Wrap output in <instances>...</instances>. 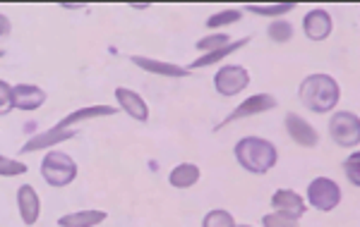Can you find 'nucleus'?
<instances>
[{"instance_id":"f257e3e1","label":"nucleus","mask_w":360,"mask_h":227,"mask_svg":"<svg viewBox=\"0 0 360 227\" xmlns=\"http://www.w3.org/2000/svg\"><path fill=\"white\" fill-rule=\"evenodd\" d=\"M300 103L310 113H329L339 103V84L329 74H310L300 81Z\"/></svg>"},{"instance_id":"f03ea898","label":"nucleus","mask_w":360,"mask_h":227,"mask_svg":"<svg viewBox=\"0 0 360 227\" xmlns=\"http://www.w3.org/2000/svg\"><path fill=\"white\" fill-rule=\"evenodd\" d=\"M236 158L252 174H264L276 165V146L266 139L259 137H245L236 144Z\"/></svg>"},{"instance_id":"7ed1b4c3","label":"nucleus","mask_w":360,"mask_h":227,"mask_svg":"<svg viewBox=\"0 0 360 227\" xmlns=\"http://www.w3.org/2000/svg\"><path fill=\"white\" fill-rule=\"evenodd\" d=\"M41 177L51 187H65L77 177V163L60 151H49L41 163Z\"/></svg>"},{"instance_id":"20e7f679","label":"nucleus","mask_w":360,"mask_h":227,"mask_svg":"<svg viewBox=\"0 0 360 227\" xmlns=\"http://www.w3.org/2000/svg\"><path fill=\"white\" fill-rule=\"evenodd\" d=\"M329 134L339 146L344 149H353L358 146L360 142V120L356 113H334L332 120H329Z\"/></svg>"},{"instance_id":"39448f33","label":"nucleus","mask_w":360,"mask_h":227,"mask_svg":"<svg viewBox=\"0 0 360 227\" xmlns=\"http://www.w3.org/2000/svg\"><path fill=\"white\" fill-rule=\"evenodd\" d=\"M307 201H310L312 208H317V211H322V213L334 211V208L339 206V201H341L339 184H336L334 179H329V177L312 179L310 187H307Z\"/></svg>"},{"instance_id":"423d86ee","label":"nucleus","mask_w":360,"mask_h":227,"mask_svg":"<svg viewBox=\"0 0 360 227\" xmlns=\"http://www.w3.org/2000/svg\"><path fill=\"white\" fill-rule=\"evenodd\" d=\"M250 84V72L240 65H226L214 74V86L221 96H236Z\"/></svg>"},{"instance_id":"0eeeda50","label":"nucleus","mask_w":360,"mask_h":227,"mask_svg":"<svg viewBox=\"0 0 360 227\" xmlns=\"http://www.w3.org/2000/svg\"><path fill=\"white\" fill-rule=\"evenodd\" d=\"M271 208H274V213L283 215V218H291V220L303 218L307 211L305 201L291 189H278L276 194L271 196Z\"/></svg>"},{"instance_id":"6e6552de","label":"nucleus","mask_w":360,"mask_h":227,"mask_svg":"<svg viewBox=\"0 0 360 227\" xmlns=\"http://www.w3.org/2000/svg\"><path fill=\"white\" fill-rule=\"evenodd\" d=\"M271 108H276V98L274 96H269V94H255V96H250L248 101H243L240 106H238L233 113H231L229 118L221 122V125H231V122L245 120V118H250V115L266 113V110H271Z\"/></svg>"},{"instance_id":"1a4fd4ad","label":"nucleus","mask_w":360,"mask_h":227,"mask_svg":"<svg viewBox=\"0 0 360 227\" xmlns=\"http://www.w3.org/2000/svg\"><path fill=\"white\" fill-rule=\"evenodd\" d=\"M17 208H20L25 225H34L39 220V215H41V199H39L37 189L32 184H22L20 191H17Z\"/></svg>"},{"instance_id":"9d476101","label":"nucleus","mask_w":360,"mask_h":227,"mask_svg":"<svg viewBox=\"0 0 360 227\" xmlns=\"http://www.w3.org/2000/svg\"><path fill=\"white\" fill-rule=\"evenodd\" d=\"M286 130L293 137V142L300 144V146H307V149H315L317 146L319 134L315 132V127L307 125V122L300 118V115H295V113L286 115Z\"/></svg>"},{"instance_id":"9b49d317","label":"nucleus","mask_w":360,"mask_h":227,"mask_svg":"<svg viewBox=\"0 0 360 227\" xmlns=\"http://www.w3.org/2000/svg\"><path fill=\"white\" fill-rule=\"evenodd\" d=\"M305 36L310 41H324L332 34V15L327 10H312L303 20Z\"/></svg>"},{"instance_id":"f8f14e48","label":"nucleus","mask_w":360,"mask_h":227,"mask_svg":"<svg viewBox=\"0 0 360 227\" xmlns=\"http://www.w3.org/2000/svg\"><path fill=\"white\" fill-rule=\"evenodd\" d=\"M46 103V91L34 84H17L13 86V108L20 110H37Z\"/></svg>"},{"instance_id":"ddd939ff","label":"nucleus","mask_w":360,"mask_h":227,"mask_svg":"<svg viewBox=\"0 0 360 227\" xmlns=\"http://www.w3.org/2000/svg\"><path fill=\"white\" fill-rule=\"evenodd\" d=\"M115 98H118L120 108H123L132 120H137V122H147L149 120L147 103H144V98L139 94H135V91L125 89V86H118V89H115Z\"/></svg>"},{"instance_id":"4468645a","label":"nucleus","mask_w":360,"mask_h":227,"mask_svg":"<svg viewBox=\"0 0 360 227\" xmlns=\"http://www.w3.org/2000/svg\"><path fill=\"white\" fill-rule=\"evenodd\" d=\"M75 134H77V132H72V130H58V127H53V130H49V132H39L37 137H32L25 144V146H22L20 153H34V151L51 149V146H56V144L72 139Z\"/></svg>"},{"instance_id":"2eb2a0df","label":"nucleus","mask_w":360,"mask_h":227,"mask_svg":"<svg viewBox=\"0 0 360 227\" xmlns=\"http://www.w3.org/2000/svg\"><path fill=\"white\" fill-rule=\"evenodd\" d=\"M132 62L152 74H161V77H188V69L180 67V65H173V62H161V60L144 57V55H132Z\"/></svg>"},{"instance_id":"dca6fc26","label":"nucleus","mask_w":360,"mask_h":227,"mask_svg":"<svg viewBox=\"0 0 360 227\" xmlns=\"http://www.w3.org/2000/svg\"><path fill=\"white\" fill-rule=\"evenodd\" d=\"M115 108L111 106H91V108H82V110H75V113H70L65 120L58 122V130H70L72 125H79V122L84 120H96V118H108V115H113Z\"/></svg>"},{"instance_id":"f3484780","label":"nucleus","mask_w":360,"mask_h":227,"mask_svg":"<svg viewBox=\"0 0 360 227\" xmlns=\"http://www.w3.org/2000/svg\"><path fill=\"white\" fill-rule=\"evenodd\" d=\"M106 220L103 211H77V213H68L58 220V227H96L98 223Z\"/></svg>"},{"instance_id":"a211bd4d","label":"nucleus","mask_w":360,"mask_h":227,"mask_svg":"<svg viewBox=\"0 0 360 227\" xmlns=\"http://www.w3.org/2000/svg\"><path fill=\"white\" fill-rule=\"evenodd\" d=\"M200 179V167L195 163H180L178 167H173L171 174H168V182L178 189H188Z\"/></svg>"},{"instance_id":"6ab92c4d","label":"nucleus","mask_w":360,"mask_h":227,"mask_svg":"<svg viewBox=\"0 0 360 227\" xmlns=\"http://www.w3.org/2000/svg\"><path fill=\"white\" fill-rule=\"evenodd\" d=\"M250 43V39H243V41H236V43H229L226 48H219V50H212V53H207V55H202V57H197V60L193 62V67H207V65H214V62H219V60H224L226 55H231V53H236V50H240L243 46Z\"/></svg>"},{"instance_id":"aec40b11","label":"nucleus","mask_w":360,"mask_h":227,"mask_svg":"<svg viewBox=\"0 0 360 227\" xmlns=\"http://www.w3.org/2000/svg\"><path fill=\"white\" fill-rule=\"evenodd\" d=\"M295 8V3H278V5H250V13L262 15V17H281L286 13H291Z\"/></svg>"},{"instance_id":"412c9836","label":"nucleus","mask_w":360,"mask_h":227,"mask_svg":"<svg viewBox=\"0 0 360 227\" xmlns=\"http://www.w3.org/2000/svg\"><path fill=\"white\" fill-rule=\"evenodd\" d=\"M269 39L276 41V43H286V41L293 39V27L291 22L286 20H276L269 25Z\"/></svg>"},{"instance_id":"4be33fe9","label":"nucleus","mask_w":360,"mask_h":227,"mask_svg":"<svg viewBox=\"0 0 360 227\" xmlns=\"http://www.w3.org/2000/svg\"><path fill=\"white\" fill-rule=\"evenodd\" d=\"M202 227H236V220L229 211H212L205 215Z\"/></svg>"},{"instance_id":"5701e85b","label":"nucleus","mask_w":360,"mask_h":227,"mask_svg":"<svg viewBox=\"0 0 360 227\" xmlns=\"http://www.w3.org/2000/svg\"><path fill=\"white\" fill-rule=\"evenodd\" d=\"M229 43H231V36H226V34H212V36H205V39L197 41V50H207V53H212V50L226 48Z\"/></svg>"},{"instance_id":"b1692460","label":"nucleus","mask_w":360,"mask_h":227,"mask_svg":"<svg viewBox=\"0 0 360 227\" xmlns=\"http://www.w3.org/2000/svg\"><path fill=\"white\" fill-rule=\"evenodd\" d=\"M240 20V10H224V13L214 15L207 20L209 29H217V27H226V25H233V22Z\"/></svg>"},{"instance_id":"393cba45","label":"nucleus","mask_w":360,"mask_h":227,"mask_svg":"<svg viewBox=\"0 0 360 227\" xmlns=\"http://www.w3.org/2000/svg\"><path fill=\"white\" fill-rule=\"evenodd\" d=\"M27 165L20 160H10L5 156H0V177H17V174H25Z\"/></svg>"},{"instance_id":"a878e982","label":"nucleus","mask_w":360,"mask_h":227,"mask_svg":"<svg viewBox=\"0 0 360 227\" xmlns=\"http://www.w3.org/2000/svg\"><path fill=\"white\" fill-rule=\"evenodd\" d=\"M13 108V86L0 79V115H8Z\"/></svg>"},{"instance_id":"bb28decb","label":"nucleus","mask_w":360,"mask_h":227,"mask_svg":"<svg viewBox=\"0 0 360 227\" xmlns=\"http://www.w3.org/2000/svg\"><path fill=\"white\" fill-rule=\"evenodd\" d=\"M262 225H264V227H298V223H295V220L283 218V215H278V213L264 215V218H262Z\"/></svg>"},{"instance_id":"cd10ccee","label":"nucleus","mask_w":360,"mask_h":227,"mask_svg":"<svg viewBox=\"0 0 360 227\" xmlns=\"http://www.w3.org/2000/svg\"><path fill=\"white\" fill-rule=\"evenodd\" d=\"M358 160H360V156H358V153H351V156H348V160L344 163L348 179H351V182L356 184V187L360 184V177H358Z\"/></svg>"},{"instance_id":"c85d7f7f","label":"nucleus","mask_w":360,"mask_h":227,"mask_svg":"<svg viewBox=\"0 0 360 227\" xmlns=\"http://www.w3.org/2000/svg\"><path fill=\"white\" fill-rule=\"evenodd\" d=\"M10 34V20L5 15H0V39H5Z\"/></svg>"},{"instance_id":"c756f323","label":"nucleus","mask_w":360,"mask_h":227,"mask_svg":"<svg viewBox=\"0 0 360 227\" xmlns=\"http://www.w3.org/2000/svg\"><path fill=\"white\" fill-rule=\"evenodd\" d=\"M236 227H250V225H236Z\"/></svg>"},{"instance_id":"7c9ffc66","label":"nucleus","mask_w":360,"mask_h":227,"mask_svg":"<svg viewBox=\"0 0 360 227\" xmlns=\"http://www.w3.org/2000/svg\"><path fill=\"white\" fill-rule=\"evenodd\" d=\"M0 57H3V50H0Z\"/></svg>"}]
</instances>
